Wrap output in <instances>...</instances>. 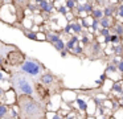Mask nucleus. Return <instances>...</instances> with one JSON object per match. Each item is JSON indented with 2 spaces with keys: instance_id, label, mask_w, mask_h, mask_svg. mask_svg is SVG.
<instances>
[{
  "instance_id": "1",
  "label": "nucleus",
  "mask_w": 123,
  "mask_h": 119,
  "mask_svg": "<svg viewBox=\"0 0 123 119\" xmlns=\"http://www.w3.org/2000/svg\"><path fill=\"white\" fill-rule=\"evenodd\" d=\"M16 105L19 107L20 119H48L45 103L29 95H17Z\"/></svg>"
},
{
  "instance_id": "2",
  "label": "nucleus",
  "mask_w": 123,
  "mask_h": 119,
  "mask_svg": "<svg viewBox=\"0 0 123 119\" xmlns=\"http://www.w3.org/2000/svg\"><path fill=\"white\" fill-rule=\"evenodd\" d=\"M9 82L12 85L13 91L16 93V97L17 95H29V97H33L43 102V98L36 89L35 81L32 79V77L27 75L23 71H13L11 74Z\"/></svg>"
},
{
  "instance_id": "3",
  "label": "nucleus",
  "mask_w": 123,
  "mask_h": 119,
  "mask_svg": "<svg viewBox=\"0 0 123 119\" xmlns=\"http://www.w3.org/2000/svg\"><path fill=\"white\" fill-rule=\"evenodd\" d=\"M20 70H21L23 73H25L27 75L35 78V77H41L43 75L44 66H41L37 61L29 60V58H28V60H25L24 62L20 65Z\"/></svg>"
},
{
  "instance_id": "4",
  "label": "nucleus",
  "mask_w": 123,
  "mask_h": 119,
  "mask_svg": "<svg viewBox=\"0 0 123 119\" xmlns=\"http://www.w3.org/2000/svg\"><path fill=\"white\" fill-rule=\"evenodd\" d=\"M12 1H13V7H15V11H16V20L21 21L24 19V13L28 7L29 0H12Z\"/></svg>"
},
{
  "instance_id": "5",
  "label": "nucleus",
  "mask_w": 123,
  "mask_h": 119,
  "mask_svg": "<svg viewBox=\"0 0 123 119\" xmlns=\"http://www.w3.org/2000/svg\"><path fill=\"white\" fill-rule=\"evenodd\" d=\"M54 78H56V77L52 75V74H49V73L43 74V75L40 77L41 83H44V85H50V83H53V82H54Z\"/></svg>"
},
{
  "instance_id": "6",
  "label": "nucleus",
  "mask_w": 123,
  "mask_h": 119,
  "mask_svg": "<svg viewBox=\"0 0 123 119\" xmlns=\"http://www.w3.org/2000/svg\"><path fill=\"white\" fill-rule=\"evenodd\" d=\"M53 46L56 48L57 50H60V52H64V48H65V45H64V42L61 41V40H58V41H56L53 44Z\"/></svg>"
},
{
  "instance_id": "7",
  "label": "nucleus",
  "mask_w": 123,
  "mask_h": 119,
  "mask_svg": "<svg viewBox=\"0 0 123 119\" xmlns=\"http://www.w3.org/2000/svg\"><path fill=\"white\" fill-rule=\"evenodd\" d=\"M48 36H49V41H50L52 44H54L56 41H58V40H60L58 34H56V33H49Z\"/></svg>"
},
{
  "instance_id": "8",
  "label": "nucleus",
  "mask_w": 123,
  "mask_h": 119,
  "mask_svg": "<svg viewBox=\"0 0 123 119\" xmlns=\"http://www.w3.org/2000/svg\"><path fill=\"white\" fill-rule=\"evenodd\" d=\"M6 114H7V106L3 103V105L0 106V116L4 119V118H6Z\"/></svg>"
},
{
  "instance_id": "9",
  "label": "nucleus",
  "mask_w": 123,
  "mask_h": 119,
  "mask_svg": "<svg viewBox=\"0 0 123 119\" xmlns=\"http://www.w3.org/2000/svg\"><path fill=\"white\" fill-rule=\"evenodd\" d=\"M93 15H94V17H95V19H101L102 17V11L101 9H95L93 12Z\"/></svg>"
},
{
  "instance_id": "10",
  "label": "nucleus",
  "mask_w": 123,
  "mask_h": 119,
  "mask_svg": "<svg viewBox=\"0 0 123 119\" xmlns=\"http://www.w3.org/2000/svg\"><path fill=\"white\" fill-rule=\"evenodd\" d=\"M101 24H102V26L103 28H109V24H110V21H109V19H102V21H101Z\"/></svg>"
},
{
  "instance_id": "11",
  "label": "nucleus",
  "mask_w": 123,
  "mask_h": 119,
  "mask_svg": "<svg viewBox=\"0 0 123 119\" xmlns=\"http://www.w3.org/2000/svg\"><path fill=\"white\" fill-rule=\"evenodd\" d=\"M118 69H119V70H120V71H122V73H123V61H122V62H120V63H119V68H118Z\"/></svg>"
},
{
  "instance_id": "12",
  "label": "nucleus",
  "mask_w": 123,
  "mask_h": 119,
  "mask_svg": "<svg viewBox=\"0 0 123 119\" xmlns=\"http://www.w3.org/2000/svg\"><path fill=\"white\" fill-rule=\"evenodd\" d=\"M78 103H80V105H81V107H83V108L86 107V105H85V103L82 102V100H80V99H78Z\"/></svg>"
},
{
  "instance_id": "13",
  "label": "nucleus",
  "mask_w": 123,
  "mask_h": 119,
  "mask_svg": "<svg viewBox=\"0 0 123 119\" xmlns=\"http://www.w3.org/2000/svg\"><path fill=\"white\" fill-rule=\"evenodd\" d=\"M111 41H114V42L118 41V36H112V37H111Z\"/></svg>"
},
{
  "instance_id": "14",
  "label": "nucleus",
  "mask_w": 123,
  "mask_h": 119,
  "mask_svg": "<svg viewBox=\"0 0 123 119\" xmlns=\"http://www.w3.org/2000/svg\"><path fill=\"white\" fill-rule=\"evenodd\" d=\"M109 70H110V71H115V70H117V69H115L114 66H110V68H109Z\"/></svg>"
}]
</instances>
